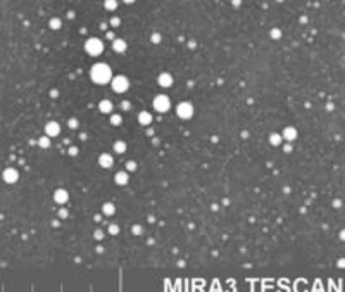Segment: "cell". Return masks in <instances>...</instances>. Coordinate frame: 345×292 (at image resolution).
Listing matches in <instances>:
<instances>
[{"label":"cell","mask_w":345,"mask_h":292,"mask_svg":"<svg viewBox=\"0 0 345 292\" xmlns=\"http://www.w3.org/2000/svg\"><path fill=\"white\" fill-rule=\"evenodd\" d=\"M90 78H92L93 83L97 85H105L112 80V71H110L109 64L105 62H97V64L92 66L90 69Z\"/></svg>","instance_id":"cell-1"},{"label":"cell","mask_w":345,"mask_h":292,"mask_svg":"<svg viewBox=\"0 0 345 292\" xmlns=\"http://www.w3.org/2000/svg\"><path fill=\"white\" fill-rule=\"evenodd\" d=\"M85 50H86L90 56H100L102 50H104V43H102L100 38H88L85 42Z\"/></svg>","instance_id":"cell-2"},{"label":"cell","mask_w":345,"mask_h":292,"mask_svg":"<svg viewBox=\"0 0 345 292\" xmlns=\"http://www.w3.org/2000/svg\"><path fill=\"white\" fill-rule=\"evenodd\" d=\"M110 85H112V90L118 92V93H124V92L130 88V81H128L126 76H114L112 80H110Z\"/></svg>","instance_id":"cell-3"},{"label":"cell","mask_w":345,"mask_h":292,"mask_svg":"<svg viewBox=\"0 0 345 292\" xmlns=\"http://www.w3.org/2000/svg\"><path fill=\"white\" fill-rule=\"evenodd\" d=\"M176 114L181 119H190L193 116V105L190 102H179L176 107Z\"/></svg>","instance_id":"cell-4"},{"label":"cell","mask_w":345,"mask_h":292,"mask_svg":"<svg viewBox=\"0 0 345 292\" xmlns=\"http://www.w3.org/2000/svg\"><path fill=\"white\" fill-rule=\"evenodd\" d=\"M169 107H171V102L167 95H157L154 99V109L157 113H166V111H169Z\"/></svg>","instance_id":"cell-5"},{"label":"cell","mask_w":345,"mask_h":292,"mask_svg":"<svg viewBox=\"0 0 345 292\" xmlns=\"http://www.w3.org/2000/svg\"><path fill=\"white\" fill-rule=\"evenodd\" d=\"M45 133H47V137H57L59 133H61L59 123H57V121H48L47 126H45Z\"/></svg>","instance_id":"cell-6"},{"label":"cell","mask_w":345,"mask_h":292,"mask_svg":"<svg viewBox=\"0 0 345 292\" xmlns=\"http://www.w3.org/2000/svg\"><path fill=\"white\" fill-rule=\"evenodd\" d=\"M54 201H55L57 204H66V202L69 201V194H67V190H64V188H57L55 194H54Z\"/></svg>","instance_id":"cell-7"},{"label":"cell","mask_w":345,"mask_h":292,"mask_svg":"<svg viewBox=\"0 0 345 292\" xmlns=\"http://www.w3.org/2000/svg\"><path fill=\"white\" fill-rule=\"evenodd\" d=\"M297 130L293 126H287L283 130V133H281V138L283 140H287V142H293V140H297Z\"/></svg>","instance_id":"cell-8"},{"label":"cell","mask_w":345,"mask_h":292,"mask_svg":"<svg viewBox=\"0 0 345 292\" xmlns=\"http://www.w3.org/2000/svg\"><path fill=\"white\" fill-rule=\"evenodd\" d=\"M157 83L162 88H169L171 85H173V76H171L169 73H161L157 76Z\"/></svg>","instance_id":"cell-9"},{"label":"cell","mask_w":345,"mask_h":292,"mask_svg":"<svg viewBox=\"0 0 345 292\" xmlns=\"http://www.w3.org/2000/svg\"><path fill=\"white\" fill-rule=\"evenodd\" d=\"M98 164L102 166V168H105V170H109V168H112V164H114V159H112V156L110 154H100L98 156Z\"/></svg>","instance_id":"cell-10"},{"label":"cell","mask_w":345,"mask_h":292,"mask_svg":"<svg viewBox=\"0 0 345 292\" xmlns=\"http://www.w3.org/2000/svg\"><path fill=\"white\" fill-rule=\"evenodd\" d=\"M18 178H19V173L14 170V168H7V170L4 171V180L7 183H16Z\"/></svg>","instance_id":"cell-11"},{"label":"cell","mask_w":345,"mask_h":292,"mask_svg":"<svg viewBox=\"0 0 345 292\" xmlns=\"http://www.w3.org/2000/svg\"><path fill=\"white\" fill-rule=\"evenodd\" d=\"M138 123H140L142 126H149L150 123H152V114L147 113V111H142L138 114Z\"/></svg>","instance_id":"cell-12"},{"label":"cell","mask_w":345,"mask_h":292,"mask_svg":"<svg viewBox=\"0 0 345 292\" xmlns=\"http://www.w3.org/2000/svg\"><path fill=\"white\" fill-rule=\"evenodd\" d=\"M98 111L104 114H110L112 113V102L107 101V99H104V101L98 102Z\"/></svg>","instance_id":"cell-13"},{"label":"cell","mask_w":345,"mask_h":292,"mask_svg":"<svg viewBox=\"0 0 345 292\" xmlns=\"http://www.w3.org/2000/svg\"><path fill=\"white\" fill-rule=\"evenodd\" d=\"M126 47H128V45H126V42H124L122 38H116L112 42V48L116 50V52H124Z\"/></svg>","instance_id":"cell-14"},{"label":"cell","mask_w":345,"mask_h":292,"mask_svg":"<svg viewBox=\"0 0 345 292\" xmlns=\"http://www.w3.org/2000/svg\"><path fill=\"white\" fill-rule=\"evenodd\" d=\"M114 180H116V183L118 185H126L128 183V173H124V171H119V173H116V176H114Z\"/></svg>","instance_id":"cell-15"},{"label":"cell","mask_w":345,"mask_h":292,"mask_svg":"<svg viewBox=\"0 0 345 292\" xmlns=\"http://www.w3.org/2000/svg\"><path fill=\"white\" fill-rule=\"evenodd\" d=\"M102 213H104L105 216H112V214L116 213V206H114L112 202H105V204L102 206Z\"/></svg>","instance_id":"cell-16"},{"label":"cell","mask_w":345,"mask_h":292,"mask_svg":"<svg viewBox=\"0 0 345 292\" xmlns=\"http://www.w3.org/2000/svg\"><path fill=\"white\" fill-rule=\"evenodd\" d=\"M114 150L118 154H124V150H126V144L122 142V140H118V142H114Z\"/></svg>","instance_id":"cell-17"},{"label":"cell","mask_w":345,"mask_h":292,"mask_svg":"<svg viewBox=\"0 0 345 292\" xmlns=\"http://www.w3.org/2000/svg\"><path fill=\"white\" fill-rule=\"evenodd\" d=\"M281 133H271L269 135V142H271V145H280L281 144Z\"/></svg>","instance_id":"cell-18"},{"label":"cell","mask_w":345,"mask_h":292,"mask_svg":"<svg viewBox=\"0 0 345 292\" xmlns=\"http://www.w3.org/2000/svg\"><path fill=\"white\" fill-rule=\"evenodd\" d=\"M104 7H105V10L118 9V0H105V2H104Z\"/></svg>","instance_id":"cell-19"},{"label":"cell","mask_w":345,"mask_h":292,"mask_svg":"<svg viewBox=\"0 0 345 292\" xmlns=\"http://www.w3.org/2000/svg\"><path fill=\"white\" fill-rule=\"evenodd\" d=\"M61 24H62V21L59 18H52L50 21H48V26L52 28V30H59V28H61Z\"/></svg>","instance_id":"cell-20"},{"label":"cell","mask_w":345,"mask_h":292,"mask_svg":"<svg viewBox=\"0 0 345 292\" xmlns=\"http://www.w3.org/2000/svg\"><path fill=\"white\" fill-rule=\"evenodd\" d=\"M48 138H50V137H47V135H45V137H42V138L38 140V145H40V147H42V149H47V147H50V140H48Z\"/></svg>","instance_id":"cell-21"},{"label":"cell","mask_w":345,"mask_h":292,"mask_svg":"<svg viewBox=\"0 0 345 292\" xmlns=\"http://www.w3.org/2000/svg\"><path fill=\"white\" fill-rule=\"evenodd\" d=\"M121 123H122L121 114H112V116H110V125H114V126H118V125H121Z\"/></svg>","instance_id":"cell-22"},{"label":"cell","mask_w":345,"mask_h":292,"mask_svg":"<svg viewBox=\"0 0 345 292\" xmlns=\"http://www.w3.org/2000/svg\"><path fill=\"white\" fill-rule=\"evenodd\" d=\"M109 233H110V235H118V233H119V225L110 223V225H109Z\"/></svg>","instance_id":"cell-23"},{"label":"cell","mask_w":345,"mask_h":292,"mask_svg":"<svg viewBox=\"0 0 345 292\" xmlns=\"http://www.w3.org/2000/svg\"><path fill=\"white\" fill-rule=\"evenodd\" d=\"M131 232H133L135 235H142V232H143V228H142V225H133Z\"/></svg>","instance_id":"cell-24"},{"label":"cell","mask_w":345,"mask_h":292,"mask_svg":"<svg viewBox=\"0 0 345 292\" xmlns=\"http://www.w3.org/2000/svg\"><path fill=\"white\" fill-rule=\"evenodd\" d=\"M281 36V31L278 30V28H275V30H271V38H275V40H278Z\"/></svg>","instance_id":"cell-25"},{"label":"cell","mask_w":345,"mask_h":292,"mask_svg":"<svg viewBox=\"0 0 345 292\" xmlns=\"http://www.w3.org/2000/svg\"><path fill=\"white\" fill-rule=\"evenodd\" d=\"M126 170L128 171H135L136 170V162L135 161H128L126 162Z\"/></svg>","instance_id":"cell-26"},{"label":"cell","mask_w":345,"mask_h":292,"mask_svg":"<svg viewBox=\"0 0 345 292\" xmlns=\"http://www.w3.org/2000/svg\"><path fill=\"white\" fill-rule=\"evenodd\" d=\"M78 125H79V123H78V119H74V118H71V119H69V128H71V130H74V128H78Z\"/></svg>","instance_id":"cell-27"},{"label":"cell","mask_w":345,"mask_h":292,"mask_svg":"<svg viewBox=\"0 0 345 292\" xmlns=\"http://www.w3.org/2000/svg\"><path fill=\"white\" fill-rule=\"evenodd\" d=\"M161 40H162V36L159 33H154L152 35V43H161Z\"/></svg>","instance_id":"cell-28"},{"label":"cell","mask_w":345,"mask_h":292,"mask_svg":"<svg viewBox=\"0 0 345 292\" xmlns=\"http://www.w3.org/2000/svg\"><path fill=\"white\" fill-rule=\"evenodd\" d=\"M110 24H112L114 28H116V26H119V24H121V19H119V18H112V21H110Z\"/></svg>","instance_id":"cell-29"},{"label":"cell","mask_w":345,"mask_h":292,"mask_svg":"<svg viewBox=\"0 0 345 292\" xmlns=\"http://www.w3.org/2000/svg\"><path fill=\"white\" fill-rule=\"evenodd\" d=\"M95 239L97 240H102V239H104V232H102V230H97L95 232Z\"/></svg>","instance_id":"cell-30"},{"label":"cell","mask_w":345,"mask_h":292,"mask_svg":"<svg viewBox=\"0 0 345 292\" xmlns=\"http://www.w3.org/2000/svg\"><path fill=\"white\" fill-rule=\"evenodd\" d=\"M59 216H61V218H67V211L61 209V211H59Z\"/></svg>","instance_id":"cell-31"},{"label":"cell","mask_w":345,"mask_h":292,"mask_svg":"<svg viewBox=\"0 0 345 292\" xmlns=\"http://www.w3.org/2000/svg\"><path fill=\"white\" fill-rule=\"evenodd\" d=\"M69 154H71V156H76V154H78V149H76V147H71L69 149Z\"/></svg>","instance_id":"cell-32"},{"label":"cell","mask_w":345,"mask_h":292,"mask_svg":"<svg viewBox=\"0 0 345 292\" xmlns=\"http://www.w3.org/2000/svg\"><path fill=\"white\" fill-rule=\"evenodd\" d=\"M130 107H131V104H130L128 101H124V102H122V109H130Z\"/></svg>","instance_id":"cell-33"},{"label":"cell","mask_w":345,"mask_h":292,"mask_svg":"<svg viewBox=\"0 0 345 292\" xmlns=\"http://www.w3.org/2000/svg\"><path fill=\"white\" fill-rule=\"evenodd\" d=\"M122 2H124V4H133L135 0H122Z\"/></svg>","instance_id":"cell-34"},{"label":"cell","mask_w":345,"mask_h":292,"mask_svg":"<svg viewBox=\"0 0 345 292\" xmlns=\"http://www.w3.org/2000/svg\"><path fill=\"white\" fill-rule=\"evenodd\" d=\"M233 5H240V0H233Z\"/></svg>","instance_id":"cell-35"},{"label":"cell","mask_w":345,"mask_h":292,"mask_svg":"<svg viewBox=\"0 0 345 292\" xmlns=\"http://www.w3.org/2000/svg\"><path fill=\"white\" fill-rule=\"evenodd\" d=\"M278 2H283V0H278Z\"/></svg>","instance_id":"cell-36"}]
</instances>
